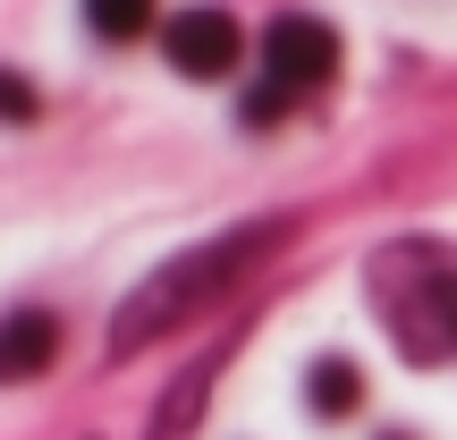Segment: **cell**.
<instances>
[{"label":"cell","mask_w":457,"mask_h":440,"mask_svg":"<svg viewBox=\"0 0 457 440\" xmlns=\"http://www.w3.org/2000/svg\"><path fill=\"white\" fill-rule=\"evenodd\" d=\"M288 237L279 220H254V228H220V237H204V245H187V254H170L153 279H136L128 288V305L111 313V347L119 356H136V347H153L162 330H179L187 313H204V305H220L228 288H237L245 271H254L271 245Z\"/></svg>","instance_id":"6da1fadb"},{"label":"cell","mask_w":457,"mask_h":440,"mask_svg":"<svg viewBox=\"0 0 457 440\" xmlns=\"http://www.w3.org/2000/svg\"><path fill=\"white\" fill-rule=\"evenodd\" d=\"M373 296H381V322L407 356H457V254L432 237H407L373 262Z\"/></svg>","instance_id":"7a4b0ae2"},{"label":"cell","mask_w":457,"mask_h":440,"mask_svg":"<svg viewBox=\"0 0 457 440\" xmlns=\"http://www.w3.org/2000/svg\"><path fill=\"white\" fill-rule=\"evenodd\" d=\"M162 51H170V68L179 77H228L237 68V51H245V34H237V17L228 9H179L170 17V34H162Z\"/></svg>","instance_id":"3957f363"},{"label":"cell","mask_w":457,"mask_h":440,"mask_svg":"<svg viewBox=\"0 0 457 440\" xmlns=\"http://www.w3.org/2000/svg\"><path fill=\"white\" fill-rule=\"evenodd\" d=\"M262 60H271V85H330V68H339V34L322 26V17H271V34H262Z\"/></svg>","instance_id":"277c9868"},{"label":"cell","mask_w":457,"mask_h":440,"mask_svg":"<svg viewBox=\"0 0 457 440\" xmlns=\"http://www.w3.org/2000/svg\"><path fill=\"white\" fill-rule=\"evenodd\" d=\"M51 356H60V322H51L43 305H17L9 322H0V381L51 373Z\"/></svg>","instance_id":"5b68a950"},{"label":"cell","mask_w":457,"mask_h":440,"mask_svg":"<svg viewBox=\"0 0 457 440\" xmlns=\"http://www.w3.org/2000/svg\"><path fill=\"white\" fill-rule=\"evenodd\" d=\"M212 373H220V356L187 364L179 398H162V415H153V440H187V424H195V407H204V390H212Z\"/></svg>","instance_id":"8992f818"},{"label":"cell","mask_w":457,"mask_h":440,"mask_svg":"<svg viewBox=\"0 0 457 440\" xmlns=\"http://www.w3.org/2000/svg\"><path fill=\"white\" fill-rule=\"evenodd\" d=\"M305 398H313V415H356L364 381H356V364L322 356V364H313V373H305Z\"/></svg>","instance_id":"52a82bcc"},{"label":"cell","mask_w":457,"mask_h":440,"mask_svg":"<svg viewBox=\"0 0 457 440\" xmlns=\"http://www.w3.org/2000/svg\"><path fill=\"white\" fill-rule=\"evenodd\" d=\"M85 26H94L102 43H136V34L153 26V0H85Z\"/></svg>","instance_id":"ba28073f"},{"label":"cell","mask_w":457,"mask_h":440,"mask_svg":"<svg viewBox=\"0 0 457 440\" xmlns=\"http://www.w3.org/2000/svg\"><path fill=\"white\" fill-rule=\"evenodd\" d=\"M34 111H43V94H34V85L17 77V68H0V119H9V128H26Z\"/></svg>","instance_id":"9c48e42d"},{"label":"cell","mask_w":457,"mask_h":440,"mask_svg":"<svg viewBox=\"0 0 457 440\" xmlns=\"http://www.w3.org/2000/svg\"><path fill=\"white\" fill-rule=\"evenodd\" d=\"M279 111H288V85H254L245 94V128H279Z\"/></svg>","instance_id":"30bf717a"}]
</instances>
